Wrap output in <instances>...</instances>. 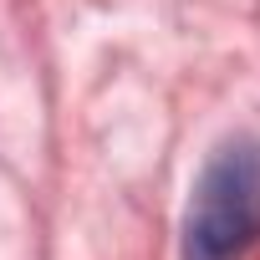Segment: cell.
Wrapping results in <instances>:
<instances>
[{"mask_svg":"<svg viewBox=\"0 0 260 260\" xmlns=\"http://www.w3.org/2000/svg\"><path fill=\"white\" fill-rule=\"evenodd\" d=\"M260 240V143H224L189 199L184 214V260H245Z\"/></svg>","mask_w":260,"mask_h":260,"instance_id":"6da1fadb","label":"cell"}]
</instances>
